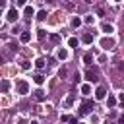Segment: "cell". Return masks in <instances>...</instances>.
<instances>
[{
  "mask_svg": "<svg viewBox=\"0 0 124 124\" xmlns=\"http://www.w3.org/2000/svg\"><path fill=\"white\" fill-rule=\"evenodd\" d=\"M72 25H74V27H79V25H81V19H79V17H74V19H72Z\"/></svg>",
  "mask_w": 124,
  "mask_h": 124,
  "instance_id": "cell-20",
  "label": "cell"
},
{
  "mask_svg": "<svg viewBox=\"0 0 124 124\" xmlns=\"http://www.w3.org/2000/svg\"><path fill=\"white\" fill-rule=\"evenodd\" d=\"M74 99H76V95L72 93V95H68V99H66V103H68V105H72V103H74Z\"/></svg>",
  "mask_w": 124,
  "mask_h": 124,
  "instance_id": "cell-23",
  "label": "cell"
},
{
  "mask_svg": "<svg viewBox=\"0 0 124 124\" xmlns=\"http://www.w3.org/2000/svg\"><path fill=\"white\" fill-rule=\"evenodd\" d=\"M29 124H39V122H37V120H31V122H29Z\"/></svg>",
  "mask_w": 124,
  "mask_h": 124,
  "instance_id": "cell-32",
  "label": "cell"
},
{
  "mask_svg": "<svg viewBox=\"0 0 124 124\" xmlns=\"http://www.w3.org/2000/svg\"><path fill=\"white\" fill-rule=\"evenodd\" d=\"M83 62H85L87 66H91V64H93V54H91V52H87V54L83 56Z\"/></svg>",
  "mask_w": 124,
  "mask_h": 124,
  "instance_id": "cell-15",
  "label": "cell"
},
{
  "mask_svg": "<svg viewBox=\"0 0 124 124\" xmlns=\"http://www.w3.org/2000/svg\"><path fill=\"white\" fill-rule=\"evenodd\" d=\"M72 120V116H68V114H62L60 116V122H70Z\"/></svg>",
  "mask_w": 124,
  "mask_h": 124,
  "instance_id": "cell-22",
  "label": "cell"
},
{
  "mask_svg": "<svg viewBox=\"0 0 124 124\" xmlns=\"http://www.w3.org/2000/svg\"><path fill=\"white\" fill-rule=\"evenodd\" d=\"M118 124H124V116H120V118H118Z\"/></svg>",
  "mask_w": 124,
  "mask_h": 124,
  "instance_id": "cell-30",
  "label": "cell"
},
{
  "mask_svg": "<svg viewBox=\"0 0 124 124\" xmlns=\"http://www.w3.org/2000/svg\"><path fill=\"white\" fill-rule=\"evenodd\" d=\"M118 99H120V103L124 105V93H120V97H118Z\"/></svg>",
  "mask_w": 124,
  "mask_h": 124,
  "instance_id": "cell-29",
  "label": "cell"
},
{
  "mask_svg": "<svg viewBox=\"0 0 124 124\" xmlns=\"http://www.w3.org/2000/svg\"><path fill=\"white\" fill-rule=\"evenodd\" d=\"M85 23H93V16H87L85 17Z\"/></svg>",
  "mask_w": 124,
  "mask_h": 124,
  "instance_id": "cell-28",
  "label": "cell"
},
{
  "mask_svg": "<svg viewBox=\"0 0 124 124\" xmlns=\"http://www.w3.org/2000/svg\"><path fill=\"white\" fill-rule=\"evenodd\" d=\"M37 37H39V39H45V29H39V33H37Z\"/></svg>",
  "mask_w": 124,
  "mask_h": 124,
  "instance_id": "cell-24",
  "label": "cell"
},
{
  "mask_svg": "<svg viewBox=\"0 0 124 124\" xmlns=\"http://www.w3.org/2000/svg\"><path fill=\"white\" fill-rule=\"evenodd\" d=\"M17 17H19L17 10H16V8H10V10H8V14H6V19H8V21H16Z\"/></svg>",
  "mask_w": 124,
  "mask_h": 124,
  "instance_id": "cell-4",
  "label": "cell"
},
{
  "mask_svg": "<svg viewBox=\"0 0 124 124\" xmlns=\"http://www.w3.org/2000/svg\"><path fill=\"white\" fill-rule=\"evenodd\" d=\"M16 91H17L19 95L29 93V83H27L25 79H17V81H16Z\"/></svg>",
  "mask_w": 124,
  "mask_h": 124,
  "instance_id": "cell-1",
  "label": "cell"
},
{
  "mask_svg": "<svg viewBox=\"0 0 124 124\" xmlns=\"http://www.w3.org/2000/svg\"><path fill=\"white\" fill-rule=\"evenodd\" d=\"M101 29H103V33H107V35H110V33L114 31V27H112L110 23H103V27H101Z\"/></svg>",
  "mask_w": 124,
  "mask_h": 124,
  "instance_id": "cell-9",
  "label": "cell"
},
{
  "mask_svg": "<svg viewBox=\"0 0 124 124\" xmlns=\"http://www.w3.org/2000/svg\"><path fill=\"white\" fill-rule=\"evenodd\" d=\"M114 2H122V0H114Z\"/></svg>",
  "mask_w": 124,
  "mask_h": 124,
  "instance_id": "cell-34",
  "label": "cell"
},
{
  "mask_svg": "<svg viewBox=\"0 0 124 124\" xmlns=\"http://www.w3.org/2000/svg\"><path fill=\"white\" fill-rule=\"evenodd\" d=\"M116 105V99L112 97V95H108V99H107V107H114Z\"/></svg>",
  "mask_w": 124,
  "mask_h": 124,
  "instance_id": "cell-16",
  "label": "cell"
},
{
  "mask_svg": "<svg viewBox=\"0 0 124 124\" xmlns=\"http://www.w3.org/2000/svg\"><path fill=\"white\" fill-rule=\"evenodd\" d=\"M29 66H31V64H29L27 60H25V62H21V68H23V70H29Z\"/></svg>",
  "mask_w": 124,
  "mask_h": 124,
  "instance_id": "cell-25",
  "label": "cell"
},
{
  "mask_svg": "<svg viewBox=\"0 0 124 124\" xmlns=\"http://www.w3.org/2000/svg\"><path fill=\"white\" fill-rule=\"evenodd\" d=\"M91 108H95V103H93V101H83V103L79 105V112H81V114L91 112Z\"/></svg>",
  "mask_w": 124,
  "mask_h": 124,
  "instance_id": "cell-2",
  "label": "cell"
},
{
  "mask_svg": "<svg viewBox=\"0 0 124 124\" xmlns=\"http://www.w3.org/2000/svg\"><path fill=\"white\" fill-rule=\"evenodd\" d=\"M85 79H87L89 83H97V81H99V78H97V70H95V68H89L87 74H85Z\"/></svg>",
  "mask_w": 124,
  "mask_h": 124,
  "instance_id": "cell-3",
  "label": "cell"
},
{
  "mask_svg": "<svg viewBox=\"0 0 124 124\" xmlns=\"http://www.w3.org/2000/svg\"><path fill=\"white\" fill-rule=\"evenodd\" d=\"M35 99H37V101H45V99H46V93H45L43 89H37V91H35Z\"/></svg>",
  "mask_w": 124,
  "mask_h": 124,
  "instance_id": "cell-8",
  "label": "cell"
},
{
  "mask_svg": "<svg viewBox=\"0 0 124 124\" xmlns=\"http://www.w3.org/2000/svg\"><path fill=\"white\" fill-rule=\"evenodd\" d=\"M95 99H107V91H105V87H99V89L95 91Z\"/></svg>",
  "mask_w": 124,
  "mask_h": 124,
  "instance_id": "cell-7",
  "label": "cell"
},
{
  "mask_svg": "<svg viewBox=\"0 0 124 124\" xmlns=\"http://www.w3.org/2000/svg\"><path fill=\"white\" fill-rule=\"evenodd\" d=\"M56 58H58V60H66V58H68V50H66V48H58V50H56Z\"/></svg>",
  "mask_w": 124,
  "mask_h": 124,
  "instance_id": "cell-6",
  "label": "cell"
},
{
  "mask_svg": "<svg viewBox=\"0 0 124 124\" xmlns=\"http://www.w3.org/2000/svg\"><path fill=\"white\" fill-rule=\"evenodd\" d=\"M29 41H31V33L29 31H23L21 33V43H29Z\"/></svg>",
  "mask_w": 124,
  "mask_h": 124,
  "instance_id": "cell-14",
  "label": "cell"
},
{
  "mask_svg": "<svg viewBox=\"0 0 124 124\" xmlns=\"http://www.w3.org/2000/svg\"><path fill=\"white\" fill-rule=\"evenodd\" d=\"M78 45H79V41H78L76 37H70V39H68V46H72V48H78Z\"/></svg>",
  "mask_w": 124,
  "mask_h": 124,
  "instance_id": "cell-12",
  "label": "cell"
},
{
  "mask_svg": "<svg viewBox=\"0 0 124 124\" xmlns=\"http://www.w3.org/2000/svg\"><path fill=\"white\" fill-rule=\"evenodd\" d=\"M8 89H10V81H8V79H4V81H2V93H6Z\"/></svg>",
  "mask_w": 124,
  "mask_h": 124,
  "instance_id": "cell-17",
  "label": "cell"
},
{
  "mask_svg": "<svg viewBox=\"0 0 124 124\" xmlns=\"http://www.w3.org/2000/svg\"><path fill=\"white\" fill-rule=\"evenodd\" d=\"M33 81H35L37 85H43V81H45V76H43V74H35V78H33Z\"/></svg>",
  "mask_w": 124,
  "mask_h": 124,
  "instance_id": "cell-13",
  "label": "cell"
},
{
  "mask_svg": "<svg viewBox=\"0 0 124 124\" xmlns=\"http://www.w3.org/2000/svg\"><path fill=\"white\" fill-rule=\"evenodd\" d=\"M37 19H39V21L46 19V12H45V10H43V12H39V14H37Z\"/></svg>",
  "mask_w": 124,
  "mask_h": 124,
  "instance_id": "cell-18",
  "label": "cell"
},
{
  "mask_svg": "<svg viewBox=\"0 0 124 124\" xmlns=\"http://www.w3.org/2000/svg\"><path fill=\"white\" fill-rule=\"evenodd\" d=\"M101 46H103L105 50H108V48H112V46H114V41H112L110 37H105V39L101 41Z\"/></svg>",
  "mask_w": 124,
  "mask_h": 124,
  "instance_id": "cell-5",
  "label": "cell"
},
{
  "mask_svg": "<svg viewBox=\"0 0 124 124\" xmlns=\"http://www.w3.org/2000/svg\"><path fill=\"white\" fill-rule=\"evenodd\" d=\"M58 76L64 78V76H66V68H60V70H58Z\"/></svg>",
  "mask_w": 124,
  "mask_h": 124,
  "instance_id": "cell-26",
  "label": "cell"
},
{
  "mask_svg": "<svg viewBox=\"0 0 124 124\" xmlns=\"http://www.w3.org/2000/svg\"><path fill=\"white\" fill-rule=\"evenodd\" d=\"M27 0H16V6H25Z\"/></svg>",
  "mask_w": 124,
  "mask_h": 124,
  "instance_id": "cell-27",
  "label": "cell"
},
{
  "mask_svg": "<svg viewBox=\"0 0 124 124\" xmlns=\"http://www.w3.org/2000/svg\"><path fill=\"white\" fill-rule=\"evenodd\" d=\"M118 68H120V70H124V64H120V66H118Z\"/></svg>",
  "mask_w": 124,
  "mask_h": 124,
  "instance_id": "cell-33",
  "label": "cell"
},
{
  "mask_svg": "<svg viewBox=\"0 0 124 124\" xmlns=\"http://www.w3.org/2000/svg\"><path fill=\"white\" fill-rule=\"evenodd\" d=\"M81 93H83V95H89V93H91V85H83V87H81Z\"/></svg>",
  "mask_w": 124,
  "mask_h": 124,
  "instance_id": "cell-19",
  "label": "cell"
},
{
  "mask_svg": "<svg viewBox=\"0 0 124 124\" xmlns=\"http://www.w3.org/2000/svg\"><path fill=\"white\" fill-rule=\"evenodd\" d=\"M23 14H25V17H33V16H35V10H33L31 6H25V10H23Z\"/></svg>",
  "mask_w": 124,
  "mask_h": 124,
  "instance_id": "cell-10",
  "label": "cell"
},
{
  "mask_svg": "<svg viewBox=\"0 0 124 124\" xmlns=\"http://www.w3.org/2000/svg\"><path fill=\"white\" fill-rule=\"evenodd\" d=\"M35 66H37V68H45V60H43V58L35 60Z\"/></svg>",
  "mask_w": 124,
  "mask_h": 124,
  "instance_id": "cell-21",
  "label": "cell"
},
{
  "mask_svg": "<svg viewBox=\"0 0 124 124\" xmlns=\"http://www.w3.org/2000/svg\"><path fill=\"white\" fill-rule=\"evenodd\" d=\"M17 124H27V122H25V120H19V122H17Z\"/></svg>",
  "mask_w": 124,
  "mask_h": 124,
  "instance_id": "cell-31",
  "label": "cell"
},
{
  "mask_svg": "<svg viewBox=\"0 0 124 124\" xmlns=\"http://www.w3.org/2000/svg\"><path fill=\"white\" fill-rule=\"evenodd\" d=\"M81 41H83L85 45H91V43H93V35H91V33H85V35L81 37Z\"/></svg>",
  "mask_w": 124,
  "mask_h": 124,
  "instance_id": "cell-11",
  "label": "cell"
}]
</instances>
